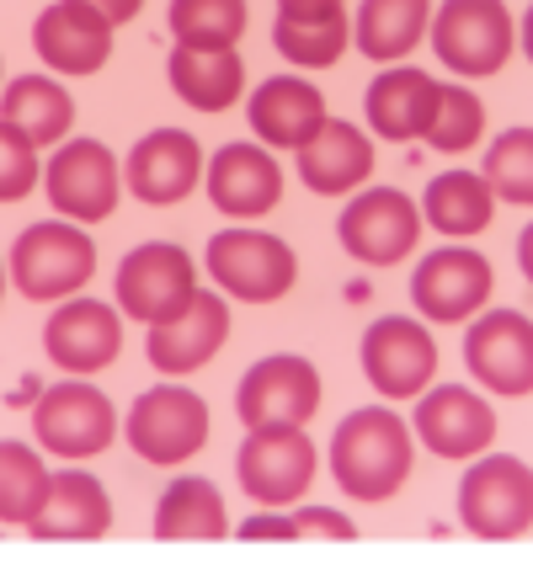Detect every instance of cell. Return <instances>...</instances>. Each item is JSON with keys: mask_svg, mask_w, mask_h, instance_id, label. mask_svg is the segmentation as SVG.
<instances>
[{"mask_svg": "<svg viewBox=\"0 0 533 570\" xmlns=\"http://www.w3.org/2000/svg\"><path fill=\"white\" fill-rule=\"evenodd\" d=\"M416 464V432L389 405H363L342 416L330 438V474L353 501H389Z\"/></svg>", "mask_w": 533, "mask_h": 570, "instance_id": "1", "label": "cell"}, {"mask_svg": "<svg viewBox=\"0 0 533 570\" xmlns=\"http://www.w3.org/2000/svg\"><path fill=\"white\" fill-rule=\"evenodd\" d=\"M97 273V240L76 219H38L27 224L11 246V283L32 304L76 298Z\"/></svg>", "mask_w": 533, "mask_h": 570, "instance_id": "2", "label": "cell"}, {"mask_svg": "<svg viewBox=\"0 0 533 570\" xmlns=\"http://www.w3.org/2000/svg\"><path fill=\"white\" fill-rule=\"evenodd\" d=\"M208 273L225 288V298H240V304H278L283 294H294L299 283V256L288 240L267 235V229H251V224H235V229H219L208 240Z\"/></svg>", "mask_w": 533, "mask_h": 570, "instance_id": "3", "label": "cell"}, {"mask_svg": "<svg viewBox=\"0 0 533 570\" xmlns=\"http://www.w3.org/2000/svg\"><path fill=\"white\" fill-rule=\"evenodd\" d=\"M458 518L475 539L507 544L533 528V470L512 453H475L458 480Z\"/></svg>", "mask_w": 533, "mask_h": 570, "instance_id": "4", "label": "cell"}, {"mask_svg": "<svg viewBox=\"0 0 533 570\" xmlns=\"http://www.w3.org/2000/svg\"><path fill=\"white\" fill-rule=\"evenodd\" d=\"M437 59L464 80H485L512 59L517 22L502 0H443L427 27Z\"/></svg>", "mask_w": 533, "mask_h": 570, "instance_id": "5", "label": "cell"}, {"mask_svg": "<svg viewBox=\"0 0 533 570\" xmlns=\"http://www.w3.org/2000/svg\"><path fill=\"white\" fill-rule=\"evenodd\" d=\"M43 193H49L59 219L102 224L112 219V208L124 198V166H118V155L102 139L70 134L43 166Z\"/></svg>", "mask_w": 533, "mask_h": 570, "instance_id": "6", "label": "cell"}, {"mask_svg": "<svg viewBox=\"0 0 533 570\" xmlns=\"http://www.w3.org/2000/svg\"><path fill=\"white\" fill-rule=\"evenodd\" d=\"M124 438L155 470L187 464L208 443V400L198 390H181V384H155L128 405Z\"/></svg>", "mask_w": 533, "mask_h": 570, "instance_id": "7", "label": "cell"}, {"mask_svg": "<svg viewBox=\"0 0 533 570\" xmlns=\"http://www.w3.org/2000/svg\"><path fill=\"white\" fill-rule=\"evenodd\" d=\"M32 432L38 443L59 453V459H91L112 448L118 438V405L107 400V390L86 384V379H65V384H49L38 405H32Z\"/></svg>", "mask_w": 533, "mask_h": 570, "instance_id": "8", "label": "cell"}, {"mask_svg": "<svg viewBox=\"0 0 533 570\" xmlns=\"http://www.w3.org/2000/svg\"><path fill=\"white\" fill-rule=\"evenodd\" d=\"M315 443L305 426H251L235 453L240 491L261 507H294L315 480Z\"/></svg>", "mask_w": 533, "mask_h": 570, "instance_id": "9", "label": "cell"}, {"mask_svg": "<svg viewBox=\"0 0 533 570\" xmlns=\"http://www.w3.org/2000/svg\"><path fill=\"white\" fill-rule=\"evenodd\" d=\"M422 208L401 187H363L342 214H336V240L347 246L353 262L363 267H389L416 250L422 240Z\"/></svg>", "mask_w": 533, "mask_h": 570, "instance_id": "10", "label": "cell"}, {"mask_svg": "<svg viewBox=\"0 0 533 570\" xmlns=\"http://www.w3.org/2000/svg\"><path fill=\"white\" fill-rule=\"evenodd\" d=\"M315 411H320V373L299 352H273L235 384V416L246 426H305Z\"/></svg>", "mask_w": 533, "mask_h": 570, "instance_id": "11", "label": "cell"}, {"mask_svg": "<svg viewBox=\"0 0 533 570\" xmlns=\"http://www.w3.org/2000/svg\"><path fill=\"white\" fill-rule=\"evenodd\" d=\"M357 357L384 400H416L437 373V342H432L427 321H411V315H379L363 331Z\"/></svg>", "mask_w": 533, "mask_h": 570, "instance_id": "12", "label": "cell"}, {"mask_svg": "<svg viewBox=\"0 0 533 570\" xmlns=\"http://www.w3.org/2000/svg\"><path fill=\"white\" fill-rule=\"evenodd\" d=\"M193 294H198V267L177 240H145L118 267V309L145 325L171 321Z\"/></svg>", "mask_w": 533, "mask_h": 570, "instance_id": "13", "label": "cell"}, {"mask_svg": "<svg viewBox=\"0 0 533 570\" xmlns=\"http://www.w3.org/2000/svg\"><path fill=\"white\" fill-rule=\"evenodd\" d=\"M491 283H496V273H491V262H485L481 250L443 246L416 262V273H411V304H416V315L427 325H458L491 298Z\"/></svg>", "mask_w": 533, "mask_h": 570, "instance_id": "14", "label": "cell"}, {"mask_svg": "<svg viewBox=\"0 0 533 570\" xmlns=\"http://www.w3.org/2000/svg\"><path fill=\"white\" fill-rule=\"evenodd\" d=\"M464 368L491 395H533V321L523 309H485L464 331Z\"/></svg>", "mask_w": 533, "mask_h": 570, "instance_id": "15", "label": "cell"}, {"mask_svg": "<svg viewBox=\"0 0 533 570\" xmlns=\"http://www.w3.org/2000/svg\"><path fill=\"white\" fill-rule=\"evenodd\" d=\"M112 32L97 6L86 0H53L32 22V49L49 65V75H97L112 59Z\"/></svg>", "mask_w": 533, "mask_h": 570, "instance_id": "16", "label": "cell"}, {"mask_svg": "<svg viewBox=\"0 0 533 570\" xmlns=\"http://www.w3.org/2000/svg\"><path fill=\"white\" fill-rule=\"evenodd\" d=\"M411 432L437 459H475L496 438V411H491V400H481L475 390H464V384H437V390L427 384L416 395Z\"/></svg>", "mask_w": 533, "mask_h": 570, "instance_id": "17", "label": "cell"}, {"mask_svg": "<svg viewBox=\"0 0 533 570\" xmlns=\"http://www.w3.org/2000/svg\"><path fill=\"white\" fill-rule=\"evenodd\" d=\"M204 187H208V203L225 219H261V214H273L283 203L278 160L256 139H235V145L219 149L204 166Z\"/></svg>", "mask_w": 533, "mask_h": 570, "instance_id": "18", "label": "cell"}, {"mask_svg": "<svg viewBox=\"0 0 533 570\" xmlns=\"http://www.w3.org/2000/svg\"><path fill=\"white\" fill-rule=\"evenodd\" d=\"M43 347L65 373H102L124 352V315L102 298H65L43 325Z\"/></svg>", "mask_w": 533, "mask_h": 570, "instance_id": "19", "label": "cell"}, {"mask_svg": "<svg viewBox=\"0 0 533 570\" xmlns=\"http://www.w3.org/2000/svg\"><path fill=\"white\" fill-rule=\"evenodd\" d=\"M229 342V304L225 294H208V288H198V294L181 304L171 321H155L150 325V342H145V352H150V363L166 379H181V373H198L204 363H214V352Z\"/></svg>", "mask_w": 533, "mask_h": 570, "instance_id": "20", "label": "cell"}, {"mask_svg": "<svg viewBox=\"0 0 533 570\" xmlns=\"http://www.w3.org/2000/svg\"><path fill=\"white\" fill-rule=\"evenodd\" d=\"M124 181L139 203L171 208L204 181V145L187 128H155V134H145L139 145L128 149Z\"/></svg>", "mask_w": 533, "mask_h": 570, "instance_id": "21", "label": "cell"}, {"mask_svg": "<svg viewBox=\"0 0 533 570\" xmlns=\"http://www.w3.org/2000/svg\"><path fill=\"white\" fill-rule=\"evenodd\" d=\"M251 134L273 149H305L326 128V91L309 75H267L246 101Z\"/></svg>", "mask_w": 533, "mask_h": 570, "instance_id": "22", "label": "cell"}, {"mask_svg": "<svg viewBox=\"0 0 533 570\" xmlns=\"http://www.w3.org/2000/svg\"><path fill=\"white\" fill-rule=\"evenodd\" d=\"M437 80L416 65H389L368 80V97H363V118L368 128L389 139V145H411V139H427L432 118H437Z\"/></svg>", "mask_w": 533, "mask_h": 570, "instance_id": "23", "label": "cell"}, {"mask_svg": "<svg viewBox=\"0 0 533 570\" xmlns=\"http://www.w3.org/2000/svg\"><path fill=\"white\" fill-rule=\"evenodd\" d=\"M107 528H112V497H107L102 480L86 470L53 474L38 518L27 522V533L38 544H86V539H102Z\"/></svg>", "mask_w": 533, "mask_h": 570, "instance_id": "24", "label": "cell"}, {"mask_svg": "<svg viewBox=\"0 0 533 570\" xmlns=\"http://www.w3.org/2000/svg\"><path fill=\"white\" fill-rule=\"evenodd\" d=\"M374 176V139L357 124L326 118V128L299 149V181L320 198H347Z\"/></svg>", "mask_w": 533, "mask_h": 570, "instance_id": "25", "label": "cell"}, {"mask_svg": "<svg viewBox=\"0 0 533 570\" xmlns=\"http://www.w3.org/2000/svg\"><path fill=\"white\" fill-rule=\"evenodd\" d=\"M166 80L193 112H225L246 91V59H240V49H187V43H177L166 59Z\"/></svg>", "mask_w": 533, "mask_h": 570, "instance_id": "26", "label": "cell"}, {"mask_svg": "<svg viewBox=\"0 0 533 570\" xmlns=\"http://www.w3.org/2000/svg\"><path fill=\"white\" fill-rule=\"evenodd\" d=\"M0 118L22 128L38 149H59L76 128V97L59 86V75H17L0 91Z\"/></svg>", "mask_w": 533, "mask_h": 570, "instance_id": "27", "label": "cell"}, {"mask_svg": "<svg viewBox=\"0 0 533 570\" xmlns=\"http://www.w3.org/2000/svg\"><path fill=\"white\" fill-rule=\"evenodd\" d=\"M427 27L432 0H363L353 17V49L379 65H401L427 38Z\"/></svg>", "mask_w": 533, "mask_h": 570, "instance_id": "28", "label": "cell"}, {"mask_svg": "<svg viewBox=\"0 0 533 570\" xmlns=\"http://www.w3.org/2000/svg\"><path fill=\"white\" fill-rule=\"evenodd\" d=\"M225 533L229 512L208 474H181L155 501V539H166V544H177V539H225Z\"/></svg>", "mask_w": 533, "mask_h": 570, "instance_id": "29", "label": "cell"}, {"mask_svg": "<svg viewBox=\"0 0 533 570\" xmlns=\"http://www.w3.org/2000/svg\"><path fill=\"white\" fill-rule=\"evenodd\" d=\"M422 219L432 229H443V235H481L485 224L496 219V193L485 187L481 171H443L427 181V193H422Z\"/></svg>", "mask_w": 533, "mask_h": 570, "instance_id": "30", "label": "cell"}, {"mask_svg": "<svg viewBox=\"0 0 533 570\" xmlns=\"http://www.w3.org/2000/svg\"><path fill=\"white\" fill-rule=\"evenodd\" d=\"M353 43V17L330 11V17H278L273 22V49L299 65V70H330Z\"/></svg>", "mask_w": 533, "mask_h": 570, "instance_id": "31", "label": "cell"}, {"mask_svg": "<svg viewBox=\"0 0 533 570\" xmlns=\"http://www.w3.org/2000/svg\"><path fill=\"white\" fill-rule=\"evenodd\" d=\"M49 464L32 443H17V438H0V522H32L38 507L49 497Z\"/></svg>", "mask_w": 533, "mask_h": 570, "instance_id": "32", "label": "cell"}, {"mask_svg": "<svg viewBox=\"0 0 533 570\" xmlns=\"http://www.w3.org/2000/svg\"><path fill=\"white\" fill-rule=\"evenodd\" d=\"M171 32L187 49H235L246 32V0H171Z\"/></svg>", "mask_w": 533, "mask_h": 570, "instance_id": "33", "label": "cell"}, {"mask_svg": "<svg viewBox=\"0 0 533 570\" xmlns=\"http://www.w3.org/2000/svg\"><path fill=\"white\" fill-rule=\"evenodd\" d=\"M485 187L496 193V203H517L533 208V128H507L496 134L485 149Z\"/></svg>", "mask_w": 533, "mask_h": 570, "instance_id": "34", "label": "cell"}, {"mask_svg": "<svg viewBox=\"0 0 533 570\" xmlns=\"http://www.w3.org/2000/svg\"><path fill=\"white\" fill-rule=\"evenodd\" d=\"M485 134V101L470 86H443L437 91V118L427 128V145L443 155H464L470 145H481Z\"/></svg>", "mask_w": 533, "mask_h": 570, "instance_id": "35", "label": "cell"}, {"mask_svg": "<svg viewBox=\"0 0 533 570\" xmlns=\"http://www.w3.org/2000/svg\"><path fill=\"white\" fill-rule=\"evenodd\" d=\"M38 181H43L38 145H32L17 124H6V118H0V203H22Z\"/></svg>", "mask_w": 533, "mask_h": 570, "instance_id": "36", "label": "cell"}, {"mask_svg": "<svg viewBox=\"0 0 533 570\" xmlns=\"http://www.w3.org/2000/svg\"><path fill=\"white\" fill-rule=\"evenodd\" d=\"M299 539H336V544H353L357 539V522L342 518L336 507H299Z\"/></svg>", "mask_w": 533, "mask_h": 570, "instance_id": "37", "label": "cell"}, {"mask_svg": "<svg viewBox=\"0 0 533 570\" xmlns=\"http://www.w3.org/2000/svg\"><path fill=\"white\" fill-rule=\"evenodd\" d=\"M235 539H246V544H261V539H299V518H283V512H261V518H246L235 528Z\"/></svg>", "mask_w": 533, "mask_h": 570, "instance_id": "38", "label": "cell"}, {"mask_svg": "<svg viewBox=\"0 0 533 570\" xmlns=\"http://www.w3.org/2000/svg\"><path fill=\"white\" fill-rule=\"evenodd\" d=\"M347 11V0H278V17H330Z\"/></svg>", "mask_w": 533, "mask_h": 570, "instance_id": "39", "label": "cell"}, {"mask_svg": "<svg viewBox=\"0 0 533 570\" xmlns=\"http://www.w3.org/2000/svg\"><path fill=\"white\" fill-rule=\"evenodd\" d=\"M86 6H97V11H102V17H107V22H112V27L134 22V17L145 11V0H86Z\"/></svg>", "mask_w": 533, "mask_h": 570, "instance_id": "40", "label": "cell"}, {"mask_svg": "<svg viewBox=\"0 0 533 570\" xmlns=\"http://www.w3.org/2000/svg\"><path fill=\"white\" fill-rule=\"evenodd\" d=\"M517 267H523V277L533 283V219L523 224V235H517Z\"/></svg>", "mask_w": 533, "mask_h": 570, "instance_id": "41", "label": "cell"}, {"mask_svg": "<svg viewBox=\"0 0 533 570\" xmlns=\"http://www.w3.org/2000/svg\"><path fill=\"white\" fill-rule=\"evenodd\" d=\"M523 53H529V65H533V6L523 11Z\"/></svg>", "mask_w": 533, "mask_h": 570, "instance_id": "42", "label": "cell"}, {"mask_svg": "<svg viewBox=\"0 0 533 570\" xmlns=\"http://www.w3.org/2000/svg\"><path fill=\"white\" fill-rule=\"evenodd\" d=\"M0 298H6V262H0Z\"/></svg>", "mask_w": 533, "mask_h": 570, "instance_id": "43", "label": "cell"}, {"mask_svg": "<svg viewBox=\"0 0 533 570\" xmlns=\"http://www.w3.org/2000/svg\"><path fill=\"white\" fill-rule=\"evenodd\" d=\"M0 75H6V65H0ZM0 91H6V86H0Z\"/></svg>", "mask_w": 533, "mask_h": 570, "instance_id": "44", "label": "cell"}]
</instances>
